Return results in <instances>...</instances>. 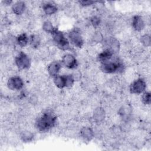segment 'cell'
Returning <instances> with one entry per match:
<instances>
[{"label":"cell","mask_w":151,"mask_h":151,"mask_svg":"<svg viewBox=\"0 0 151 151\" xmlns=\"http://www.w3.org/2000/svg\"><path fill=\"white\" fill-rule=\"evenodd\" d=\"M53 82L55 86L60 88L62 89L66 87V76L65 75H57L53 77Z\"/></svg>","instance_id":"2e32d148"},{"label":"cell","mask_w":151,"mask_h":151,"mask_svg":"<svg viewBox=\"0 0 151 151\" xmlns=\"http://www.w3.org/2000/svg\"><path fill=\"white\" fill-rule=\"evenodd\" d=\"M114 54L111 50L107 48H106L103 51L99 53V54L98 55L97 58L101 63H103L110 61L111 59L113 57Z\"/></svg>","instance_id":"9a60e30c"},{"label":"cell","mask_w":151,"mask_h":151,"mask_svg":"<svg viewBox=\"0 0 151 151\" xmlns=\"http://www.w3.org/2000/svg\"><path fill=\"white\" fill-rule=\"evenodd\" d=\"M94 119L97 122H101L103 121L105 117V111L104 109L101 107H98L94 111Z\"/></svg>","instance_id":"d6986e66"},{"label":"cell","mask_w":151,"mask_h":151,"mask_svg":"<svg viewBox=\"0 0 151 151\" xmlns=\"http://www.w3.org/2000/svg\"><path fill=\"white\" fill-rule=\"evenodd\" d=\"M80 136L85 141L89 142L94 137V133L93 129L88 126H84L82 127L80 132Z\"/></svg>","instance_id":"7c38bea8"},{"label":"cell","mask_w":151,"mask_h":151,"mask_svg":"<svg viewBox=\"0 0 151 151\" xmlns=\"http://www.w3.org/2000/svg\"><path fill=\"white\" fill-rule=\"evenodd\" d=\"M71 75L75 81L79 80L81 78V73L80 71H78L77 70H75Z\"/></svg>","instance_id":"4316f807"},{"label":"cell","mask_w":151,"mask_h":151,"mask_svg":"<svg viewBox=\"0 0 151 151\" xmlns=\"http://www.w3.org/2000/svg\"><path fill=\"white\" fill-rule=\"evenodd\" d=\"M91 41L95 44H100L104 41V37L102 33L99 31L94 32L91 36Z\"/></svg>","instance_id":"44dd1931"},{"label":"cell","mask_w":151,"mask_h":151,"mask_svg":"<svg viewBox=\"0 0 151 151\" xmlns=\"http://www.w3.org/2000/svg\"><path fill=\"white\" fill-rule=\"evenodd\" d=\"M42 11L47 15H52L55 14L58 11V7L55 4L48 2L42 5Z\"/></svg>","instance_id":"5bb4252c"},{"label":"cell","mask_w":151,"mask_h":151,"mask_svg":"<svg viewBox=\"0 0 151 151\" xmlns=\"http://www.w3.org/2000/svg\"><path fill=\"white\" fill-rule=\"evenodd\" d=\"M106 43L107 45L106 48L111 50L114 54L117 52L119 51L120 43L116 38L114 37H110L107 40Z\"/></svg>","instance_id":"4fadbf2b"},{"label":"cell","mask_w":151,"mask_h":151,"mask_svg":"<svg viewBox=\"0 0 151 151\" xmlns=\"http://www.w3.org/2000/svg\"><path fill=\"white\" fill-rule=\"evenodd\" d=\"M41 42V37L35 34H32L29 37V44L33 48H38Z\"/></svg>","instance_id":"ac0fdd59"},{"label":"cell","mask_w":151,"mask_h":151,"mask_svg":"<svg viewBox=\"0 0 151 151\" xmlns=\"http://www.w3.org/2000/svg\"><path fill=\"white\" fill-rule=\"evenodd\" d=\"M140 42L143 46L145 47H149L151 44V38L149 34H146L143 35L140 38Z\"/></svg>","instance_id":"603a6c76"},{"label":"cell","mask_w":151,"mask_h":151,"mask_svg":"<svg viewBox=\"0 0 151 151\" xmlns=\"http://www.w3.org/2000/svg\"><path fill=\"white\" fill-rule=\"evenodd\" d=\"M21 138L25 142H29L34 138V134L29 131L25 130L21 133Z\"/></svg>","instance_id":"7402d4cb"},{"label":"cell","mask_w":151,"mask_h":151,"mask_svg":"<svg viewBox=\"0 0 151 151\" xmlns=\"http://www.w3.org/2000/svg\"><path fill=\"white\" fill-rule=\"evenodd\" d=\"M90 22L94 28H97L101 23V19L98 16L94 15L90 18Z\"/></svg>","instance_id":"d4e9b609"},{"label":"cell","mask_w":151,"mask_h":151,"mask_svg":"<svg viewBox=\"0 0 151 151\" xmlns=\"http://www.w3.org/2000/svg\"><path fill=\"white\" fill-rule=\"evenodd\" d=\"M124 65L119 61H109L101 63L100 70L106 74H113L122 72L123 70Z\"/></svg>","instance_id":"3957f363"},{"label":"cell","mask_w":151,"mask_h":151,"mask_svg":"<svg viewBox=\"0 0 151 151\" xmlns=\"http://www.w3.org/2000/svg\"><path fill=\"white\" fill-rule=\"evenodd\" d=\"M62 64L61 62L54 61L50 63L47 66V72L48 74L52 78L59 74L61 69Z\"/></svg>","instance_id":"9c48e42d"},{"label":"cell","mask_w":151,"mask_h":151,"mask_svg":"<svg viewBox=\"0 0 151 151\" xmlns=\"http://www.w3.org/2000/svg\"><path fill=\"white\" fill-rule=\"evenodd\" d=\"M132 26L136 31H141L145 27V22L142 17L139 15H136L132 19Z\"/></svg>","instance_id":"30bf717a"},{"label":"cell","mask_w":151,"mask_h":151,"mask_svg":"<svg viewBox=\"0 0 151 151\" xmlns=\"http://www.w3.org/2000/svg\"><path fill=\"white\" fill-rule=\"evenodd\" d=\"M15 64L18 69L23 70L29 67L31 65V60L27 54L21 51L15 58Z\"/></svg>","instance_id":"277c9868"},{"label":"cell","mask_w":151,"mask_h":151,"mask_svg":"<svg viewBox=\"0 0 151 151\" xmlns=\"http://www.w3.org/2000/svg\"><path fill=\"white\" fill-rule=\"evenodd\" d=\"M146 88V83L144 79L138 78L134 80L130 85L129 90L134 94H140L145 91Z\"/></svg>","instance_id":"8992f818"},{"label":"cell","mask_w":151,"mask_h":151,"mask_svg":"<svg viewBox=\"0 0 151 151\" xmlns=\"http://www.w3.org/2000/svg\"><path fill=\"white\" fill-rule=\"evenodd\" d=\"M26 9V4L23 1H17L12 5L11 10L16 15H21Z\"/></svg>","instance_id":"8fae6325"},{"label":"cell","mask_w":151,"mask_h":151,"mask_svg":"<svg viewBox=\"0 0 151 151\" xmlns=\"http://www.w3.org/2000/svg\"><path fill=\"white\" fill-rule=\"evenodd\" d=\"M78 3L83 6L84 7H87L91 5H93L96 3V2L93 1H78Z\"/></svg>","instance_id":"484cf974"},{"label":"cell","mask_w":151,"mask_h":151,"mask_svg":"<svg viewBox=\"0 0 151 151\" xmlns=\"http://www.w3.org/2000/svg\"><path fill=\"white\" fill-rule=\"evenodd\" d=\"M142 103L146 105H149L150 104V93L149 91H144L142 96Z\"/></svg>","instance_id":"cb8c5ba5"},{"label":"cell","mask_w":151,"mask_h":151,"mask_svg":"<svg viewBox=\"0 0 151 151\" xmlns=\"http://www.w3.org/2000/svg\"><path fill=\"white\" fill-rule=\"evenodd\" d=\"M68 40L72 45L77 48H81L84 44L83 37L77 29L71 30L68 34Z\"/></svg>","instance_id":"5b68a950"},{"label":"cell","mask_w":151,"mask_h":151,"mask_svg":"<svg viewBox=\"0 0 151 151\" xmlns=\"http://www.w3.org/2000/svg\"><path fill=\"white\" fill-rule=\"evenodd\" d=\"M62 65L68 69H76L78 65V62L74 55L71 54H64L61 60Z\"/></svg>","instance_id":"52a82bcc"},{"label":"cell","mask_w":151,"mask_h":151,"mask_svg":"<svg viewBox=\"0 0 151 151\" xmlns=\"http://www.w3.org/2000/svg\"><path fill=\"white\" fill-rule=\"evenodd\" d=\"M52 41L60 50L65 51L70 48V42L65 35L57 28L52 34Z\"/></svg>","instance_id":"7a4b0ae2"},{"label":"cell","mask_w":151,"mask_h":151,"mask_svg":"<svg viewBox=\"0 0 151 151\" xmlns=\"http://www.w3.org/2000/svg\"><path fill=\"white\" fill-rule=\"evenodd\" d=\"M16 42L19 47H25L29 43V37L26 33H21L17 37Z\"/></svg>","instance_id":"e0dca14e"},{"label":"cell","mask_w":151,"mask_h":151,"mask_svg":"<svg viewBox=\"0 0 151 151\" xmlns=\"http://www.w3.org/2000/svg\"><path fill=\"white\" fill-rule=\"evenodd\" d=\"M57 122V117L52 112L47 111L43 113L36 120L35 126L41 132H46L53 127Z\"/></svg>","instance_id":"6da1fadb"},{"label":"cell","mask_w":151,"mask_h":151,"mask_svg":"<svg viewBox=\"0 0 151 151\" xmlns=\"http://www.w3.org/2000/svg\"><path fill=\"white\" fill-rule=\"evenodd\" d=\"M42 29L44 30V32H45L46 33H48V34H52L54 31L57 29V28H55L52 23L50 21H45L43 22L42 24Z\"/></svg>","instance_id":"ffe728a7"},{"label":"cell","mask_w":151,"mask_h":151,"mask_svg":"<svg viewBox=\"0 0 151 151\" xmlns=\"http://www.w3.org/2000/svg\"><path fill=\"white\" fill-rule=\"evenodd\" d=\"M7 86L11 90H20L24 87V81L20 77L13 76L7 81Z\"/></svg>","instance_id":"ba28073f"}]
</instances>
